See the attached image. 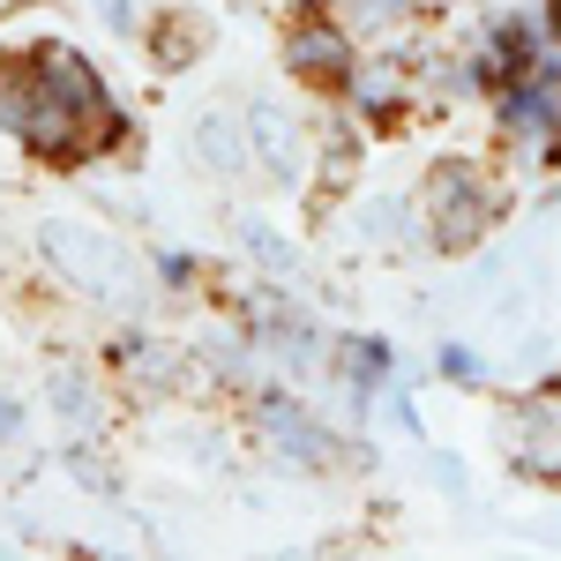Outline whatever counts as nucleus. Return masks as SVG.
Returning <instances> with one entry per match:
<instances>
[{"mask_svg": "<svg viewBox=\"0 0 561 561\" xmlns=\"http://www.w3.org/2000/svg\"><path fill=\"white\" fill-rule=\"evenodd\" d=\"M517 457L531 472L561 479V397H539V404L517 412Z\"/></svg>", "mask_w": 561, "mask_h": 561, "instance_id": "nucleus-2", "label": "nucleus"}, {"mask_svg": "<svg viewBox=\"0 0 561 561\" xmlns=\"http://www.w3.org/2000/svg\"><path fill=\"white\" fill-rule=\"evenodd\" d=\"M427 210H434V240L442 248H472L479 232H486V217H494V203H486L472 165H442L427 187Z\"/></svg>", "mask_w": 561, "mask_h": 561, "instance_id": "nucleus-1", "label": "nucleus"}, {"mask_svg": "<svg viewBox=\"0 0 561 561\" xmlns=\"http://www.w3.org/2000/svg\"><path fill=\"white\" fill-rule=\"evenodd\" d=\"M352 15H359V23H389V15H397V0H359Z\"/></svg>", "mask_w": 561, "mask_h": 561, "instance_id": "nucleus-7", "label": "nucleus"}, {"mask_svg": "<svg viewBox=\"0 0 561 561\" xmlns=\"http://www.w3.org/2000/svg\"><path fill=\"white\" fill-rule=\"evenodd\" d=\"M195 150H203V165H217V173H232V165H240V135L225 128V113H210V121L195 128Z\"/></svg>", "mask_w": 561, "mask_h": 561, "instance_id": "nucleus-5", "label": "nucleus"}, {"mask_svg": "<svg viewBox=\"0 0 561 561\" xmlns=\"http://www.w3.org/2000/svg\"><path fill=\"white\" fill-rule=\"evenodd\" d=\"M442 375H449V382H479V359L449 345V352H442Z\"/></svg>", "mask_w": 561, "mask_h": 561, "instance_id": "nucleus-6", "label": "nucleus"}, {"mask_svg": "<svg viewBox=\"0 0 561 561\" xmlns=\"http://www.w3.org/2000/svg\"><path fill=\"white\" fill-rule=\"evenodd\" d=\"M255 128H262V158H270V173H277V180H293V173H300V135L285 128L277 113H262Z\"/></svg>", "mask_w": 561, "mask_h": 561, "instance_id": "nucleus-4", "label": "nucleus"}, {"mask_svg": "<svg viewBox=\"0 0 561 561\" xmlns=\"http://www.w3.org/2000/svg\"><path fill=\"white\" fill-rule=\"evenodd\" d=\"M547 15H554V38H561V0H547Z\"/></svg>", "mask_w": 561, "mask_h": 561, "instance_id": "nucleus-8", "label": "nucleus"}, {"mask_svg": "<svg viewBox=\"0 0 561 561\" xmlns=\"http://www.w3.org/2000/svg\"><path fill=\"white\" fill-rule=\"evenodd\" d=\"M293 60H300L307 76H352V45L330 23H300L293 31Z\"/></svg>", "mask_w": 561, "mask_h": 561, "instance_id": "nucleus-3", "label": "nucleus"}]
</instances>
